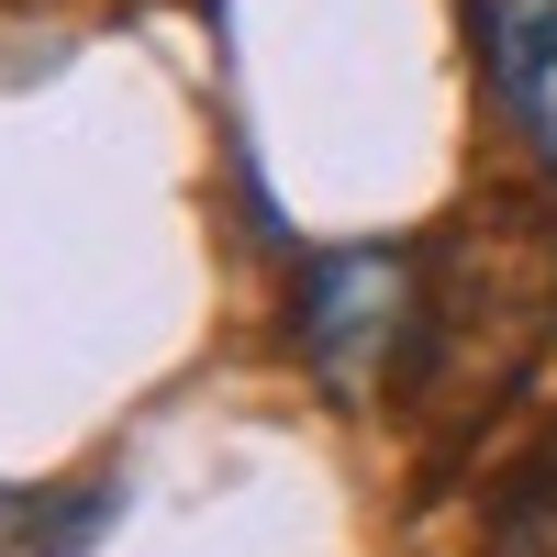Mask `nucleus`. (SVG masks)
<instances>
[{
  "mask_svg": "<svg viewBox=\"0 0 557 557\" xmlns=\"http://www.w3.org/2000/svg\"><path fill=\"white\" fill-rule=\"evenodd\" d=\"M290 335H301V368L335 401L391 391L401 357H424V268L401 246H323L290 278Z\"/></svg>",
  "mask_w": 557,
  "mask_h": 557,
  "instance_id": "obj_1",
  "label": "nucleus"
},
{
  "mask_svg": "<svg viewBox=\"0 0 557 557\" xmlns=\"http://www.w3.org/2000/svg\"><path fill=\"white\" fill-rule=\"evenodd\" d=\"M469 45H480L491 112L557 178V0H469Z\"/></svg>",
  "mask_w": 557,
  "mask_h": 557,
  "instance_id": "obj_2",
  "label": "nucleus"
}]
</instances>
